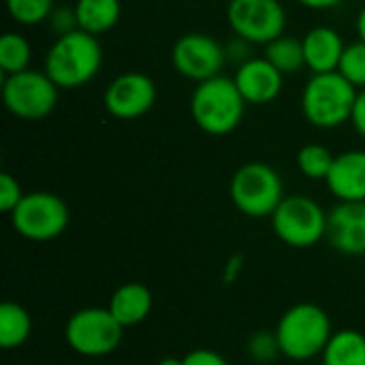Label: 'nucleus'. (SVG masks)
I'll return each mask as SVG.
<instances>
[{
  "instance_id": "f257e3e1",
  "label": "nucleus",
  "mask_w": 365,
  "mask_h": 365,
  "mask_svg": "<svg viewBox=\"0 0 365 365\" xmlns=\"http://www.w3.org/2000/svg\"><path fill=\"white\" fill-rule=\"evenodd\" d=\"M103 66V47L98 36L83 30L56 36L47 47L43 71L60 90H79L88 86Z\"/></svg>"
},
{
  "instance_id": "f03ea898",
  "label": "nucleus",
  "mask_w": 365,
  "mask_h": 365,
  "mask_svg": "<svg viewBox=\"0 0 365 365\" xmlns=\"http://www.w3.org/2000/svg\"><path fill=\"white\" fill-rule=\"evenodd\" d=\"M246 105L233 77L225 75L197 83L190 94V115L195 124L212 137L231 135L242 124Z\"/></svg>"
},
{
  "instance_id": "7ed1b4c3",
  "label": "nucleus",
  "mask_w": 365,
  "mask_h": 365,
  "mask_svg": "<svg viewBox=\"0 0 365 365\" xmlns=\"http://www.w3.org/2000/svg\"><path fill=\"white\" fill-rule=\"evenodd\" d=\"M359 90L338 71L312 73L302 92V113L308 124L321 130H334L351 122Z\"/></svg>"
},
{
  "instance_id": "20e7f679",
  "label": "nucleus",
  "mask_w": 365,
  "mask_h": 365,
  "mask_svg": "<svg viewBox=\"0 0 365 365\" xmlns=\"http://www.w3.org/2000/svg\"><path fill=\"white\" fill-rule=\"evenodd\" d=\"M331 336V321L317 304H297L289 308L276 327L280 353L293 361H308L323 355Z\"/></svg>"
},
{
  "instance_id": "39448f33",
  "label": "nucleus",
  "mask_w": 365,
  "mask_h": 365,
  "mask_svg": "<svg viewBox=\"0 0 365 365\" xmlns=\"http://www.w3.org/2000/svg\"><path fill=\"white\" fill-rule=\"evenodd\" d=\"M229 197L237 212L248 218H267L284 199V184L280 173L267 163L242 165L229 184Z\"/></svg>"
},
{
  "instance_id": "423d86ee",
  "label": "nucleus",
  "mask_w": 365,
  "mask_h": 365,
  "mask_svg": "<svg viewBox=\"0 0 365 365\" xmlns=\"http://www.w3.org/2000/svg\"><path fill=\"white\" fill-rule=\"evenodd\" d=\"M269 218L276 237L291 248H312L327 237V214L312 197H284Z\"/></svg>"
},
{
  "instance_id": "0eeeda50",
  "label": "nucleus",
  "mask_w": 365,
  "mask_h": 365,
  "mask_svg": "<svg viewBox=\"0 0 365 365\" xmlns=\"http://www.w3.org/2000/svg\"><path fill=\"white\" fill-rule=\"evenodd\" d=\"M60 88L45 71L26 68L2 77V103L17 120H45L58 105Z\"/></svg>"
},
{
  "instance_id": "6e6552de",
  "label": "nucleus",
  "mask_w": 365,
  "mask_h": 365,
  "mask_svg": "<svg viewBox=\"0 0 365 365\" xmlns=\"http://www.w3.org/2000/svg\"><path fill=\"white\" fill-rule=\"evenodd\" d=\"M9 216L15 233L30 242H51L60 237L71 220L68 205L58 195L47 190L24 195Z\"/></svg>"
},
{
  "instance_id": "1a4fd4ad",
  "label": "nucleus",
  "mask_w": 365,
  "mask_h": 365,
  "mask_svg": "<svg viewBox=\"0 0 365 365\" xmlns=\"http://www.w3.org/2000/svg\"><path fill=\"white\" fill-rule=\"evenodd\" d=\"M124 327L115 321L109 308H81L64 329L68 346L81 357L111 355L122 342Z\"/></svg>"
},
{
  "instance_id": "9d476101",
  "label": "nucleus",
  "mask_w": 365,
  "mask_h": 365,
  "mask_svg": "<svg viewBox=\"0 0 365 365\" xmlns=\"http://www.w3.org/2000/svg\"><path fill=\"white\" fill-rule=\"evenodd\" d=\"M227 21L235 36L265 47L284 34L287 9L280 0H231Z\"/></svg>"
},
{
  "instance_id": "9b49d317",
  "label": "nucleus",
  "mask_w": 365,
  "mask_h": 365,
  "mask_svg": "<svg viewBox=\"0 0 365 365\" xmlns=\"http://www.w3.org/2000/svg\"><path fill=\"white\" fill-rule=\"evenodd\" d=\"M171 64L182 77L201 83L220 75L227 51L218 38L205 32H186L171 47Z\"/></svg>"
},
{
  "instance_id": "f8f14e48",
  "label": "nucleus",
  "mask_w": 365,
  "mask_h": 365,
  "mask_svg": "<svg viewBox=\"0 0 365 365\" xmlns=\"http://www.w3.org/2000/svg\"><path fill=\"white\" fill-rule=\"evenodd\" d=\"M156 96L158 90L150 75L126 71L107 83L103 105L115 120H137L156 105Z\"/></svg>"
},
{
  "instance_id": "ddd939ff",
  "label": "nucleus",
  "mask_w": 365,
  "mask_h": 365,
  "mask_svg": "<svg viewBox=\"0 0 365 365\" xmlns=\"http://www.w3.org/2000/svg\"><path fill=\"white\" fill-rule=\"evenodd\" d=\"M327 240L349 257L365 255V201H338L327 214Z\"/></svg>"
},
{
  "instance_id": "4468645a",
  "label": "nucleus",
  "mask_w": 365,
  "mask_h": 365,
  "mask_svg": "<svg viewBox=\"0 0 365 365\" xmlns=\"http://www.w3.org/2000/svg\"><path fill=\"white\" fill-rule=\"evenodd\" d=\"M233 81L248 105H269L284 88V75L265 56L237 64Z\"/></svg>"
},
{
  "instance_id": "2eb2a0df",
  "label": "nucleus",
  "mask_w": 365,
  "mask_h": 365,
  "mask_svg": "<svg viewBox=\"0 0 365 365\" xmlns=\"http://www.w3.org/2000/svg\"><path fill=\"white\" fill-rule=\"evenodd\" d=\"M325 182L338 201H365L364 150H346L338 154Z\"/></svg>"
},
{
  "instance_id": "dca6fc26",
  "label": "nucleus",
  "mask_w": 365,
  "mask_h": 365,
  "mask_svg": "<svg viewBox=\"0 0 365 365\" xmlns=\"http://www.w3.org/2000/svg\"><path fill=\"white\" fill-rule=\"evenodd\" d=\"M302 45H304L306 66L312 73L338 71L342 53L346 49V43H344L342 34L331 26H314V28H310L304 34Z\"/></svg>"
},
{
  "instance_id": "f3484780",
  "label": "nucleus",
  "mask_w": 365,
  "mask_h": 365,
  "mask_svg": "<svg viewBox=\"0 0 365 365\" xmlns=\"http://www.w3.org/2000/svg\"><path fill=\"white\" fill-rule=\"evenodd\" d=\"M152 306H154V297L145 284L126 282L120 289H115L107 308L111 310V314L122 327H135L150 317Z\"/></svg>"
},
{
  "instance_id": "a211bd4d",
  "label": "nucleus",
  "mask_w": 365,
  "mask_h": 365,
  "mask_svg": "<svg viewBox=\"0 0 365 365\" xmlns=\"http://www.w3.org/2000/svg\"><path fill=\"white\" fill-rule=\"evenodd\" d=\"M79 30L101 36L113 30L122 17L120 0H75L73 4Z\"/></svg>"
},
{
  "instance_id": "6ab92c4d",
  "label": "nucleus",
  "mask_w": 365,
  "mask_h": 365,
  "mask_svg": "<svg viewBox=\"0 0 365 365\" xmlns=\"http://www.w3.org/2000/svg\"><path fill=\"white\" fill-rule=\"evenodd\" d=\"M323 365H365V336L357 329L334 331L323 351Z\"/></svg>"
},
{
  "instance_id": "aec40b11",
  "label": "nucleus",
  "mask_w": 365,
  "mask_h": 365,
  "mask_svg": "<svg viewBox=\"0 0 365 365\" xmlns=\"http://www.w3.org/2000/svg\"><path fill=\"white\" fill-rule=\"evenodd\" d=\"M32 334V319L28 310L15 302L0 306V346L11 351L21 346Z\"/></svg>"
},
{
  "instance_id": "412c9836",
  "label": "nucleus",
  "mask_w": 365,
  "mask_h": 365,
  "mask_svg": "<svg viewBox=\"0 0 365 365\" xmlns=\"http://www.w3.org/2000/svg\"><path fill=\"white\" fill-rule=\"evenodd\" d=\"M282 75H295L302 68H306V56H304V45L302 38L295 36H278L276 41L265 45L263 53Z\"/></svg>"
},
{
  "instance_id": "4be33fe9",
  "label": "nucleus",
  "mask_w": 365,
  "mask_h": 365,
  "mask_svg": "<svg viewBox=\"0 0 365 365\" xmlns=\"http://www.w3.org/2000/svg\"><path fill=\"white\" fill-rule=\"evenodd\" d=\"M32 47L26 36L17 32H4L0 36V71L4 75H15L30 68Z\"/></svg>"
},
{
  "instance_id": "5701e85b",
  "label": "nucleus",
  "mask_w": 365,
  "mask_h": 365,
  "mask_svg": "<svg viewBox=\"0 0 365 365\" xmlns=\"http://www.w3.org/2000/svg\"><path fill=\"white\" fill-rule=\"evenodd\" d=\"M334 158L331 150L323 143H306L297 152V169L308 180H327Z\"/></svg>"
},
{
  "instance_id": "b1692460",
  "label": "nucleus",
  "mask_w": 365,
  "mask_h": 365,
  "mask_svg": "<svg viewBox=\"0 0 365 365\" xmlns=\"http://www.w3.org/2000/svg\"><path fill=\"white\" fill-rule=\"evenodd\" d=\"M56 9V0H6L11 19L19 26H38L49 19Z\"/></svg>"
},
{
  "instance_id": "393cba45",
  "label": "nucleus",
  "mask_w": 365,
  "mask_h": 365,
  "mask_svg": "<svg viewBox=\"0 0 365 365\" xmlns=\"http://www.w3.org/2000/svg\"><path fill=\"white\" fill-rule=\"evenodd\" d=\"M338 73L349 79L357 90H365V43L364 41H355L351 45H346Z\"/></svg>"
},
{
  "instance_id": "a878e982",
  "label": "nucleus",
  "mask_w": 365,
  "mask_h": 365,
  "mask_svg": "<svg viewBox=\"0 0 365 365\" xmlns=\"http://www.w3.org/2000/svg\"><path fill=\"white\" fill-rule=\"evenodd\" d=\"M280 353V344L276 338V331H257L248 340V357L259 364H267L276 359Z\"/></svg>"
},
{
  "instance_id": "bb28decb",
  "label": "nucleus",
  "mask_w": 365,
  "mask_h": 365,
  "mask_svg": "<svg viewBox=\"0 0 365 365\" xmlns=\"http://www.w3.org/2000/svg\"><path fill=\"white\" fill-rule=\"evenodd\" d=\"M21 199H24V192H21L17 178H13L6 171L0 173V210L4 214H11Z\"/></svg>"
},
{
  "instance_id": "cd10ccee",
  "label": "nucleus",
  "mask_w": 365,
  "mask_h": 365,
  "mask_svg": "<svg viewBox=\"0 0 365 365\" xmlns=\"http://www.w3.org/2000/svg\"><path fill=\"white\" fill-rule=\"evenodd\" d=\"M49 24V30L56 34V36H62V34H68L73 30H77V15H75V9L71 6H56L53 13L49 15L47 19Z\"/></svg>"
},
{
  "instance_id": "c85d7f7f",
  "label": "nucleus",
  "mask_w": 365,
  "mask_h": 365,
  "mask_svg": "<svg viewBox=\"0 0 365 365\" xmlns=\"http://www.w3.org/2000/svg\"><path fill=\"white\" fill-rule=\"evenodd\" d=\"M184 365H229V361L210 349H197L184 357Z\"/></svg>"
},
{
  "instance_id": "c756f323",
  "label": "nucleus",
  "mask_w": 365,
  "mask_h": 365,
  "mask_svg": "<svg viewBox=\"0 0 365 365\" xmlns=\"http://www.w3.org/2000/svg\"><path fill=\"white\" fill-rule=\"evenodd\" d=\"M250 47H252V43H248V41H244V38H240V36H235L231 43H227L225 45V51H227V60H235V62H246V60H250Z\"/></svg>"
},
{
  "instance_id": "7c9ffc66",
  "label": "nucleus",
  "mask_w": 365,
  "mask_h": 365,
  "mask_svg": "<svg viewBox=\"0 0 365 365\" xmlns=\"http://www.w3.org/2000/svg\"><path fill=\"white\" fill-rule=\"evenodd\" d=\"M351 124H353L355 133L365 139V90H359V94H357L353 115H351Z\"/></svg>"
},
{
  "instance_id": "2f4dec72",
  "label": "nucleus",
  "mask_w": 365,
  "mask_h": 365,
  "mask_svg": "<svg viewBox=\"0 0 365 365\" xmlns=\"http://www.w3.org/2000/svg\"><path fill=\"white\" fill-rule=\"evenodd\" d=\"M299 6H306L310 11H329V9H336L340 6L344 0H295Z\"/></svg>"
},
{
  "instance_id": "473e14b6",
  "label": "nucleus",
  "mask_w": 365,
  "mask_h": 365,
  "mask_svg": "<svg viewBox=\"0 0 365 365\" xmlns=\"http://www.w3.org/2000/svg\"><path fill=\"white\" fill-rule=\"evenodd\" d=\"M355 28H357V34H359V41L365 43V6L357 13V21H355Z\"/></svg>"
},
{
  "instance_id": "72a5a7b5",
  "label": "nucleus",
  "mask_w": 365,
  "mask_h": 365,
  "mask_svg": "<svg viewBox=\"0 0 365 365\" xmlns=\"http://www.w3.org/2000/svg\"><path fill=\"white\" fill-rule=\"evenodd\" d=\"M158 365H184V359H175V357H165Z\"/></svg>"
}]
</instances>
